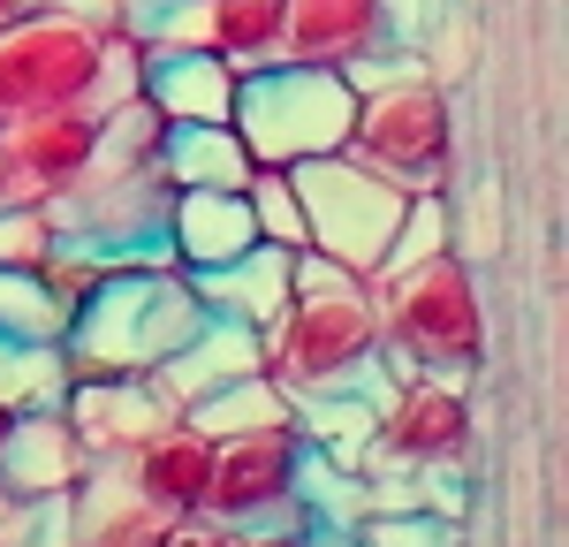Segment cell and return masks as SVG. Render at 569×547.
Returning <instances> with one entry per match:
<instances>
[{"mask_svg":"<svg viewBox=\"0 0 569 547\" xmlns=\"http://www.w3.org/2000/svg\"><path fill=\"white\" fill-rule=\"evenodd\" d=\"M388 46V0H289V16H281V61H305V69L342 77Z\"/></svg>","mask_w":569,"mask_h":547,"instance_id":"cell-13","label":"cell"},{"mask_svg":"<svg viewBox=\"0 0 569 547\" xmlns=\"http://www.w3.org/2000/svg\"><path fill=\"white\" fill-rule=\"evenodd\" d=\"M137 99H144L160 122H228V107H236V61H220L213 46L144 53Z\"/></svg>","mask_w":569,"mask_h":547,"instance_id":"cell-18","label":"cell"},{"mask_svg":"<svg viewBox=\"0 0 569 547\" xmlns=\"http://www.w3.org/2000/svg\"><path fill=\"white\" fill-rule=\"evenodd\" d=\"M357 547H463L456 517H433V509H365L357 517Z\"/></svg>","mask_w":569,"mask_h":547,"instance_id":"cell-31","label":"cell"},{"mask_svg":"<svg viewBox=\"0 0 569 547\" xmlns=\"http://www.w3.org/2000/svg\"><path fill=\"white\" fill-rule=\"evenodd\" d=\"M266 372L289 396H335V388H365L372 404L388 396V365H380V312H372V281H342V289H305L259 327Z\"/></svg>","mask_w":569,"mask_h":547,"instance_id":"cell-3","label":"cell"},{"mask_svg":"<svg viewBox=\"0 0 569 547\" xmlns=\"http://www.w3.org/2000/svg\"><path fill=\"white\" fill-rule=\"evenodd\" d=\"M61 418L77 426V441L91 449V464H114V456L137 449L152 426H168L176 410L152 388V372H114V380H69Z\"/></svg>","mask_w":569,"mask_h":547,"instance_id":"cell-14","label":"cell"},{"mask_svg":"<svg viewBox=\"0 0 569 547\" xmlns=\"http://www.w3.org/2000/svg\"><path fill=\"white\" fill-rule=\"evenodd\" d=\"M297 464H305L297 426H259V434L213 441L206 517L236 525V533H243V525H273V517H305V509H297Z\"/></svg>","mask_w":569,"mask_h":547,"instance_id":"cell-10","label":"cell"},{"mask_svg":"<svg viewBox=\"0 0 569 547\" xmlns=\"http://www.w3.org/2000/svg\"><path fill=\"white\" fill-rule=\"evenodd\" d=\"M266 350H259V327H236V319H198V335L168 350V358L152 365V388L168 396V410H190L198 396H213L220 380H236V372H259Z\"/></svg>","mask_w":569,"mask_h":547,"instance_id":"cell-17","label":"cell"},{"mask_svg":"<svg viewBox=\"0 0 569 547\" xmlns=\"http://www.w3.org/2000/svg\"><path fill=\"white\" fill-rule=\"evenodd\" d=\"M46 251H53V221H46L39 198L0 206V267H39Z\"/></svg>","mask_w":569,"mask_h":547,"instance_id":"cell-33","label":"cell"},{"mask_svg":"<svg viewBox=\"0 0 569 547\" xmlns=\"http://www.w3.org/2000/svg\"><path fill=\"white\" fill-rule=\"evenodd\" d=\"M350 152L402 190H448V176H456V107L426 77V61L357 91Z\"/></svg>","mask_w":569,"mask_h":547,"instance_id":"cell-5","label":"cell"},{"mask_svg":"<svg viewBox=\"0 0 569 547\" xmlns=\"http://www.w3.org/2000/svg\"><path fill=\"white\" fill-rule=\"evenodd\" d=\"M289 182H297V206H305V243L372 281V267H380V251H388L410 190L388 182L380 168H365L350 145H342V152H319V160H297Z\"/></svg>","mask_w":569,"mask_h":547,"instance_id":"cell-7","label":"cell"},{"mask_svg":"<svg viewBox=\"0 0 569 547\" xmlns=\"http://www.w3.org/2000/svg\"><path fill=\"white\" fill-rule=\"evenodd\" d=\"M152 547H236V525H220V517H206V509H182V517L160 525Z\"/></svg>","mask_w":569,"mask_h":547,"instance_id":"cell-34","label":"cell"},{"mask_svg":"<svg viewBox=\"0 0 569 547\" xmlns=\"http://www.w3.org/2000/svg\"><path fill=\"white\" fill-rule=\"evenodd\" d=\"M198 289L190 274L168 259H144V267H107L91 281V297L69 312L61 327V365L69 380H114V372H152V365L182 350L198 335Z\"/></svg>","mask_w":569,"mask_h":547,"instance_id":"cell-1","label":"cell"},{"mask_svg":"<svg viewBox=\"0 0 569 547\" xmlns=\"http://www.w3.org/2000/svg\"><path fill=\"white\" fill-rule=\"evenodd\" d=\"M243 206H251L259 243H281V251H297V243H305V206H297V182H289V168H251V182H243Z\"/></svg>","mask_w":569,"mask_h":547,"instance_id":"cell-30","label":"cell"},{"mask_svg":"<svg viewBox=\"0 0 569 547\" xmlns=\"http://www.w3.org/2000/svg\"><path fill=\"white\" fill-rule=\"evenodd\" d=\"M160 243H168V259L182 274H206L220 259H236V251H251L259 228H251L243 190H176L168 198V221H160Z\"/></svg>","mask_w":569,"mask_h":547,"instance_id":"cell-16","label":"cell"},{"mask_svg":"<svg viewBox=\"0 0 569 547\" xmlns=\"http://www.w3.org/2000/svg\"><path fill=\"white\" fill-rule=\"evenodd\" d=\"M114 471H122V487L137 501H152L160 517H182V509H206V479H213V434H198L190 418H168V426H152L137 449L114 456Z\"/></svg>","mask_w":569,"mask_h":547,"instance_id":"cell-12","label":"cell"},{"mask_svg":"<svg viewBox=\"0 0 569 547\" xmlns=\"http://www.w3.org/2000/svg\"><path fill=\"white\" fill-rule=\"evenodd\" d=\"M297 509H305V525H319V533H357V517H365L357 464H335V456L305 449V464H297Z\"/></svg>","mask_w":569,"mask_h":547,"instance_id":"cell-24","label":"cell"},{"mask_svg":"<svg viewBox=\"0 0 569 547\" xmlns=\"http://www.w3.org/2000/svg\"><path fill=\"white\" fill-rule=\"evenodd\" d=\"M99 39L77 16H53V8H31L0 31V122L16 115H39V107H69V99H91V77H99Z\"/></svg>","mask_w":569,"mask_h":547,"instance_id":"cell-9","label":"cell"},{"mask_svg":"<svg viewBox=\"0 0 569 547\" xmlns=\"http://www.w3.org/2000/svg\"><path fill=\"white\" fill-rule=\"evenodd\" d=\"M91 471V449L77 441V426L61 418V404L16 410L8 441H0V495H77Z\"/></svg>","mask_w":569,"mask_h":547,"instance_id":"cell-15","label":"cell"},{"mask_svg":"<svg viewBox=\"0 0 569 547\" xmlns=\"http://www.w3.org/2000/svg\"><path fill=\"white\" fill-rule=\"evenodd\" d=\"M372 418H380V404H372L365 388L297 396V410H289L297 441H305V449H319V456H335V464H357V456L372 449Z\"/></svg>","mask_w":569,"mask_h":547,"instance_id":"cell-23","label":"cell"},{"mask_svg":"<svg viewBox=\"0 0 569 547\" xmlns=\"http://www.w3.org/2000/svg\"><path fill=\"white\" fill-rule=\"evenodd\" d=\"M144 53H182V46H213V8L206 0H122V23Z\"/></svg>","mask_w":569,"mask_h":547,"instance_id":"cell-27","label":"cell"},{"mask_svg":"<svg viewBox=\"0 0 569 547\" xmlns=\"http://www.w3.org/2000/svg\"><path fill=\"white\" fill-rule=\"evenodd\" d=\"M160 176L176 190H243L251 182V152H243L236 122H168Z\"/></svg>","mask_w":569,"mask_h":547,"instance_id":"cell-21","label":"cell"},{"mask_svg":"<svg viewBox=\"0 0 569 547\" xmlns=\"http://www.w3.org/2000/svg\"><path fill=\"white\" fill-rule=\"evenodd\" d=\"M479 441V418L463 380H433V372H395L380 418H372V449L357 456V471H463Z\"/></svg>","mask_w":569,"mask_h":547,"instance_id":"cell-8","label":"cell"},{"mask_svg":"<svg viewBox=\"0 0 569 547\" xmlns=\"http://www.w3.org/2000/svg\"><path fill=\"white\" fill-rule=\"evenodd\" d=\"M289 410L297 396L273 380V372H236V380H220L213 396H198V404L182 410L198 434H213V441H236V434H259V426H289Z\"/></svg>","mask_w":569,"mask_h":547,"instance_id":"cell-22","label":"cell"},{"mask_svg":"<svg viewBox=\"0 0 569 547\" xmlns=\"http://www.w3.org/2000/svg\"><path fill=\"white\" fill-rule=\"evenodd\" d=\"M0 160H8V176L23 182V198L69 190L99 160V107L69 99V107H39V115L0 122Z\"/></svg>","mask_w":569,"mask_h":547,"instance_id":"cell-11","label":"cell"},{"mask_svg":"<svg viewBox=\"0 0 569 547\" xmlns=\"http://www.w3.org/2000/svg\"><path fill=\"white\" fill-rule=\"evenodd\" d=\"M168 198H176V182L160 176V168H99L91 160L69 190H53L39 206H46V221H53V243L91 251L99 267H144V259H168V243H160Z\"/></svg>","mask_w":569,"mask_h":547,"instance_id":"cell-6","label":"cell"},{"mask_svg":"<svg viewBox=\"0 0 569 547\" xmlns=\"http://www.w3.org/2000/svg\"><path fill=\"white\" fill-rule=\"evenodd\" d=\"M448 243H456L448 190H410V198H402V221H395V236H388V251H380V267H372V274L410 267V259H426V251H448Z\"/></svg>","mask_w":569,"mask_h":547,"instance_id":"cell-28","label":"cell"},{"mask_svg":"<svg viewBox=\"0 0 569 547\" xmlns=\"http://www.w3.org/2000/svg\"><path fill=\"white\" fill-rule=\"evenodd\" d=\"M69 312L53 305V289L39 281V267H0V335L23 342H61Z\"/></svg>","mask_w":569,"mask_h":547,"instance_id":"cell-29","label":"cell"},{"mask_svg":"<svg viewBox=\"0 0 569 547\" xmlns=\"http://www.w3.org/2000/svg\"><path fill=\"white\" fill-rule=\"evenodd\" d=\"M39 8L77 16V23H91V31H114V23H122V0H39Z\"/></svg>","mask_w":569,"mask_h":547,"instance_id":"cell-35","label":"cell"},{"mask_svg":"<svg viewBox=\"0 0 569 547\" xmlns=\"http://www.w3.org/2000/svg\"><path fill=\"white\" fill-rule=\"evenodd\" d=\"M190 289H198V305L213 319L266 327V319L289 305V251H281V243H251V251H236V259H220V267L190 274Z\"/></svg>","mask_w":569,"mask_h":547,"instance_id":"cell-19","label":"cell"},{"mask_svg":"<svg viewBox=\"0 0 569 547\" xmlns=\"http://www.w3.org/2000/svg\"><path fill=\"white\" fill-rule=\"evenodd\" d=\"M137 84H144V46H137L130 31H107V39H99V77H91V107L107 115V107L137 99Z\"/></svg>","mask_w":569,"mask_h":547,"instance_id":"cell-32","label":"cell"},{"mask_svg":"<svg viewBox=\"0 0 569 547\" xmlns=\"http://www.w3.org/2000/svg\"><path fill=\"white\" fill-rule=\"evenodd\" d=\"M372 312H380V365L388 372H433V380H471L486 365V312L471 259L448 243L410 267L372 274Z\"/></svg>","mask_w":569,"mask_h":547,"instance_id":"cell-2","label":"cell"},{"mask_svg":"<svg viewBox=\"0 0 569 547\" xmlns=\"http://www.w3.org/2000/svg\"><path fill=\"white\" fill-rule=\"evenodd\" d=\"M206 8H213L220 61H236V69L281 61V16H289V0H206Z\"/></svg>","mask_w":569,"mask_h":547,"instance_id":"cell-26","label":"cell"},{"mask_svg":"<svg viewBox=\"0 0 569 547\" xmlns=\"http://www.w3.org/2000/svg\"><path fill=\"white\" fill-rule=\"evenodd\" d=\"M31 8H39V0H0V31H8L16 16H31Z\"/></svg>","mask_w":569,"mask_h":547,"instance_id":"cell-36","label":"cell"},{"mask_svg":"<svg viewBox=\"0 0 569 547\" xmlns=\"http://www.w3.org/2000/svg\"><path fill=\"white\" fill-rule=\"evenodd\" d=\"M350 115H357V91L335 69H305V61L236 69L228 122L243 137L251 168H297V160H319V152H342L350 145Z\"/></svg>","mask_w":569,"mask_h":547,"instance_id":"cell-4","label":"cell"},{"mask_svg":"<svg viewBox=\"0 0 569 547\" xmlns=\"http://www.w3.org/2000/svg\"><path fill=\"white\" fill-rule=\"evenodd\" d=\"M160 525L168 517L152 501H137L114 464H91L84 487L69 495V547H152Z\"/></svg>","mask_w":569,"mask_h":547,"instance_id":"cell-20","label":"cell"},{"mask_svg":"<svg viewBox=\"0 0 569 547\" xmlns=\"http://www.w3.org/2000/svg\"><path fill=\"white\" fill-rule=\"evenodd\" d=\"M69 396V365L61 342H23V335H0V410H46Z\"/></svg>","mask_w":569,"mask_h":547,"instance_id":"cell-25","label":"cell"},{"mask_svg":"<svg viewBox=\"0 0 569 547\" xmlns=\"http://www.w3.org/2000/svg\"><path fill=\"white\" fill-rule=\"evenodd\" d=\"M8 418H16V410H0V441H8Z\"/></svg>","mask_w":569,"mask_h":547,"instance_id":"cell-37","label":"cell"}]
</instances>
